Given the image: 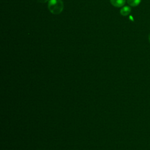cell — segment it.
<instances>
[{"label":"cell","instance_id":"obj_1","mask_svg":"<svg viewBox=\"0 0 150 150\" xmlns=\"http://www.w3.org/2000/svg\"><path fill=\"white\" fill-rule=\"evenodd\" d=\"M64 5L62 0H49L48 2V9L54 15L60 14L63 10Z\"/></svg>","mask_w":150,"mask_h":150},{"label":"cell","instance_id":"obj_2","mask_svg":"<svg viewBox=\"0 0 150 150\" xmlns=\"http://www.w3.org/2000/svg\"><path fill=\"white\" fill-rule=\"evenodd\" d=\"M111 5L115 7L120 8L124 6L125 4V0H110Z\"/></svg>","mask_w":150,"mask_h":150},{"label":"cell","instance_id":"obj_3","mask_svg":"<svg viewBox=\"0 0 150 150\" xmlns=\"http://www.w3.org/2000/svg\"><path fill=\"white\" fill-rule=\"evenodd\" d=\"M131 11V9L129 6H125L123 8H122L120 11V13L122 16H127L128 14L130 13Z\"/></svg>","mask_w":150,"mask_h":150},{"label":"cell","instance_id":"obj_4","mask_svg":"<svg viewBox=\"0 0 150 150\" xmlns=\"http://www.w3.org/2000/svg\"><path fill=\"white\" fill-rule=\"evenodd\" d=\"M127 3L130 6H137L140 4L141 0H127Z\"/></svg>","mask_w":150,"mask_h":150},{"label":"cell","instance_id":"obj_5","mask_svg":"<svg viewBox=\"0 0 150 150\" xmlns=\"http://www.w3.org/2000/svg\"><path fill=\"white\" fill-rule=\"evenodd\" d=\"M39 2H40V3H45L47 1H49V0H37Z\"/></svg>","mask_w":150,"mask_h":150},{"label":"cell","instance_id":"obj_6","mask_svg":"<svg viewBox=\"0 0 150 150\" xmlns=\"http://www.w3.org/2000/svg\"><path fill=\"white\" fill-rule=\"evenodd\" d=\"M148 40H149V42L150 43V33H149V34L148 35Z\"/></svg>","mask_w":150,"mask_h":150}]
</instances>
